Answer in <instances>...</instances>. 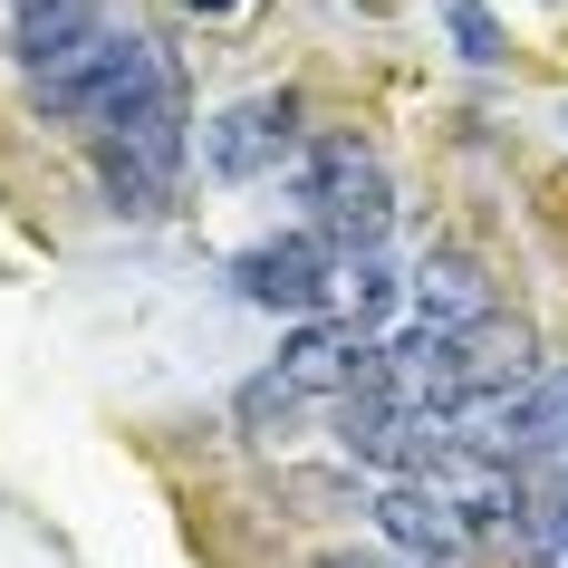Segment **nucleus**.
Listing matches in <instances>:
<instances>
[{"label":"nucleus","instance_id":"obj_1","mask_svg":"<svg viewBox=\"0 0 568 568\" xmlns=\"http://www.w3.org/2000/svg\"><path fill=\"white\" fill-rule=\"evenodd\" d=\"M154 97H183V78H174V59H164V39H145V30H97V39H78L68 59H49V68H30V106L49 125H78V135H116L125 116H145Z\"/></svg>","mask_w":568,"mask_h":568},{"label":"nucleus","instance_id":"obj_2","mask_svg":"<svg viewBox=\"0 0 568 568\" xmlns=\"http://www.w3.org/2000/svg\"><path fill=\"white\" fill-rule=\"evenodd\" d=\"M300 203L308 222H318V241H347V251H366V241L395 222V193H386V164L357 145V135H318L300 164Z\"/></svg>","mask_w":568,"mask_h":568},{"label":"nucleus","instance_id":"obj_3","mask_svg":"<svg viewBox=\"0 0 568 568\" xmlns=\"http://www.w3.org/2000/svg\"><path fill=\"white\" fill-rule=\"evenodd\" d=\"M366 376H376V347H366L357 328H308L280 366H261V376L241 386V424L300 415V405H318V395H357Z\"/></svg>","mask_w":568,"mask_h":568},{"label":"nucleus","instance_id":"obj_4","mask_svg":"<svg viewBox=\"0 0 568 568\" xmlns=\"http://www.w3.org/2000/svg\"><path fill=\"white\" fill-rule=\"evenodd\" d=\"M97 174L116 193V212H164L183 174V97H154L145 116H125L116 135H97Z\"/></svg>","mask_w":568,"mask_h":568},{"label":"nucleus","instance_id":"obj_5","mask_svg":"<svg viewBox=\"0 0 568 568\" xmlns=\"http://www.w3.org/2000/svg\"><path fill=\"white\" fill-rule=\"evenodd\" d=\"M232 280H241V300H251V308L318 318V308H328V290H337V261H328V241H318V232H290V241H261V251H241Z\"/></svg>","mask_w":568,"mask_h":568},{"label":"nucleus","instance_id":"obj_6","mask_svg":"<svg viewBox=\"0 0 568 568\" xmlns=\"http://www.w3.org/2000/svg\"><path fill=\"white\" fill-rule=\"evenodd\" d=\"M290 145H300V106H290V97H251V106H232V116L203 135V164L212 174H261V164H280Z\"/></svg>","mask_w":568,"mask_h":568},{"label":"nucleus","instance_id":"obj_7","mask_svg":"<svg viewBox=\"0 0 568 568\" xmlns=\"http://www.w3.org/2000/svg\"><path fill=\"white\" fill-rule=\"evenodd\" d=\"M376 530H386L395 549H424V559H453V549L473 539V520H463V501H453L444 481H395L386 501H376Z\"/></svg>","mask_w":568,"mask_h":568},{"label":"nucleus","instance_id":"obj_8","mask_svg":"<svg viewBox=\"0 0 568 568\" xmlns=\"http://www.w3.org/2000/svg\"><path fill=\"white\" fill-rule=\"evenodd\" d=\"M415 318H424L434 337L481 328V318H491V290H481V270H473V261H424V270H415Z\"/></svg>","mask_w":568,"mask_h":568},{"label":"nucleus","instance_id":"obj_9","mask_svg":"<svg viewBox=\"0 0 568 568\" xmlns=\"http://www.w3.org/2000/svg\"><path fill=\"white\" fill-rule=\"evenodd\" d=\"M530 520L568 549V453H549V463H539V481H530Z\"/></svg>","mask_w":568,"mask_h":568},{"label":"nucleus","instance_id":"obj_10","mask_svg":"<svg viewBox=\"0 0 568 568\" xmlns=\"http://www.w3.org/2000/svg\"><path fill=\"white\" fill-rule=\"evenodd\" d=\"M444 20H453V39H463V59H481V68L501 59V30H491V10H481V0H453Z\"/></svg>","mask_w":568,"mask_h":568},{"label":"nucleus","instance_id":"obj_11","mask_svg":"<svg viewBox=\"0 0 568 568\" xmlns=\"http://www.w3.org/2000/svg\"><path fill=\"white\" fill-rule=\"evenodd\" d=\"M318 568H405V559H357V549H328Z\"/></svg>","mask_w":568,"mask_h":568},{"label":"nucleus","instance_id":"obj_12","mask_svg":"<svg viewBox=\"0 0 568 568\" xmlns=\"http://www.w3.org/2000/svg\"><path fill=\"white\" fill-rule=\"evenodd\" d=\"M183 10H203V20H222V10H232V0H183Z\"/></svg>","mask_w":568,"mask_h":568},{"label":"nucleus","instance_id":"obj_13","mask_svg":"<svg viewBox=\"0 0 568 568\" xmlns=\"http://www.w3.org/2000/svg\"><path fill=\"white\" fill-rule=\"evenodd\" d=\"M20 10H49V0H20Z\"/></svg>","mask_w":568,"mask_h":568}]
</instances>
